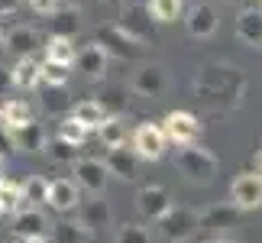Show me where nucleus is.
Wrapping results in <instances>:
<instances>
[{"label": "nucleus", "mask_w": 262, "mask_h": 243, "mask_svg": "<svg viewBox=\"0 0 262 243\" xmlns=\"http://www.w3.org/2000/svg\"><path fill=\"white\" fill-rule=\"evenodd\" d=\"M194 94L217 114L236 110L246 94V75L230 62H204L194 75Z\"/></svg>", "instance_id": "nucleus-1"}, {"label": "nucleus", "mask_w": 262, "mask_h": 243, "mask_svg": "<svg viewBox=\"0 0 262 243\" xmlns=\"http://www.w3.org/2000/svg\"><path fill=\"white\" fill-rule=\"evenodd\" d=\"M175 169L178 175H185L191 185H210L217 175V156L210 149L191 143V146H178L175 149Z\"/></svg>", "instance_id": "nucleus-2"}, {"label": "nucleus", "mask_w": 262, "mask_h": 243, "mask_svg": "<svg viewBox=\"0 0 262 243\" xmlns=\"http://www.w3.org/2000/svg\"><path fill=\"white\" fill-rule=\"evenodd\" d=\"M156 224H159V230H162V237L168 243H188L201 230V214L191 211V208H175L172 205L168 214H162Z\"/></svg>", "instance_id": "nucleus-3"}, {"label": "nucleus", "mask_w": 262, "mask_h": 243, "mask_svg": "<svg viewBox=\"0 0 262 243\" xmlns=\"http://www.w3.org/2000/svg\"><path fill=\"white\" fill-rule=\"evenodd\" d=\"M165 88H168V75H165V68H162V65L146 62V65H139L136 72L129 75V91H133L136 97H149V100H156V97H162V94H165Z\"/></svg>", "instance_id": "nucleus-4"}, {"label": "nucleus", "mask_w": 262, "mask_h": 243, "mask_svg": "<svg viewBox=\"0 0 262 243\" xmlns=\"http://www.w3.org/2000/svg\"><path fill=\"white\" fill-rule=\"evenodd\" d=\"M162 133H165V139H172L175 146H191V143H198V136H201V120L194 114H188V110H172V114L162 120Z\"/></svg>", "instance_id": "nucleus-5"}, {"label": "nucleus", "mask_w": 262, "mask_h": 243, "mask_svg": "<svg viewBox=\"0 0 262 243\" xmlns=\"http://www.w3.org/2000/svg\"><path fill=\"white\" fill-rule=\"evenodd\" d=\"M230 198H233V208L239 211H256L262 208V178L256 172H239L230 185Z\"/></svg>", "instance_id": "nucleus-6"}, {"label": "nucleus", "mask_w": 262, "mask_h": 243, "mask_svg": "<svg viewBox=\"0 0 262 243\" xmlns=\"http://www.w3.org/2000/svg\"><path fill=\"white\" fill-rule=\"evenodd\" d=\"M152 23H156V19L149 16V10H146L143 4H129V7L123 10V19H120L117 26L123 29V33L133 39L139 49H143L149 39H152Z\"/></svg>", "instance_id": "nucleus-7"}, {"label": "nucleus", "mask_w": 262, "mask_h": 243, "mask_svg": "<svg viewBox=\"0 0 262 243\" xmlns=\"http://www.w3.org/2000/svg\"><path fill=\"white\" fill-rule=\"evenodd\" d=\"M165 143H168V139L162 133V127H156V124H139L136 133H133V153H136V159H162Z\"/></svg>", "instance_id": "nucleus-8"}, {"label": "nucleus", "mask_w": 262, "mask_h": 243, "mask_svg": "<svg viewBox=\"0 0 262 243\" xmlns=\"http://www.w3.org/2000/svg\"><path fill=\"white\" fill-rule=\"evenodd\" d=\"M168 208H172V195H168V188H162V185H146V188H139V195H136V211H139L146 220H159L162 214H168Z\"/></svg>", "instance_id": "nucleus-9"}, {"label": "nucleus", "mask_w": 262, "mask_h": 243, "mask_svg": "<svg viewBox=\"0 0 262 243\" xmlns=\"http://www.w3.org/2000/svg\"><path fill=\"white\" fill-rule=\"evenodd\" d=\"M75 185L84 188L88 195H104V185H107V169L100 159H78L75 162Z\"/></svg>", "instance_id": "nucleus-10"}, {"label": "nucleus", "mask_w": 262, "mask_h": 243, "mask_svg": "<svg viewBox=\"0 0 262 243\" xmlns=\"http://www.w3.org/2000/svg\"><path fill=\"white\" fill-rule=\"evenodd\" d=\"M104 169H107V175H117V178H123V181H136L139 178V159H136L133 149H126V146L107 149Z\"/></svg>", "instance_id": "nucleus-11"}, {"label": "nucleus", "mask_w": 262, "mask_h": 243, "mask_svg": "<svg viewBox=\"0 0 262 243\" xmlns=\"http://www.w3.org/2000/svg\"><path fill=\"white\" fill-rule=\"evenodd\" d=\"M97 46L104 49L107 55H117V58H133L139 52V46L120 26H100L97 29Z\"/></svg>", "instance_id": "nucleus-12"}, {"label": "nucleus", "mask_w": 262, "mask_h": 243, "mask_svg": "<svg viewBox=\"0 0 262 243\" xmlns=\"http://www.w3.org/2000/svg\"><path fill=\"white\" fill-rule=\"evenodd\" d=\"M46 205L52 208V211H58V214L75 211L78 205H81V188H78L75 181H68V178H55V181H49Z\"/></svg>", "instance_id": "nucleus-13"}, {"label": "nucleus", "mask_w": 262, "mask_h": 243, "mask_svg": "<svg viewBox=\"0 0 262 243\" xmlns=\"http://www.w3.org/2000/svg\"><path fill=\"white\" fill-rule=\"evenodd\" d=\"M185 26H188V33L194 36V39L214 36V33H217V10L210 7V4H194V7L188 10Z\"/></svg>", "instance_id": "nucleus-14"}, {"label": "nucleus", "mask_w": 262, "mask_h": 243, "mask_svg": "<svg viewBox=\"0 0 262 243\" xmlns=\"http://www.w3.org/2000/svg\"><path fill=\"white\" fill-rule=\"evenodd\" d=\"M236 39L253 49L262 46V13L256 7H243L236 13Z\"/></svg>", "instance_id": "nucleus-15"}, {"label": "nucleus", "mask_w": 262, "mask_h": 243, "mask_svg": "<svg viewBox=\"0 0 262 243\" xmlns=\"http://www.w3.org/2000/svg\"><path fill=\"white\" fill-rule=\"evenodd\" d=\"M236 224H239V208H233V205H214L201 214V227L207 234H224V230L236 227Z\"/></svg>", "instance_id": "nucleus-16"}, {"label": "nucleus", "mask_w": 262, "mask_h": 243, "mask_svg": "<svg viewBox=\"0 0 262 243\" xmlns=\"http://www.w3.org/2000/svg\"><path fill=\"white\" fill-rule=\"evenodd\" d=\"M75 65H78V72H84L88 78H104L107 75V52L97 43H88L75 52Z\"/></svg>", "instance_id": "nucleus-17"}, {"label": "nucleus", "mask_w": 262, "mask_h": 243, "mask_svg": "<svg viewBox=\"0 0 262 243\" xmlns=\"http://www.w3.org/2000/svg\"><path fill=\"white\" fill-rule=\"evenodd\" d=\"M46 227H49V220H46L42 211H36V208H23V211H16V217H13V234H16V240L46 237Z\"/></svg>", "instance_id": "nucleus-18"}, {"label": "nucleus", "mask_w": 262, "mask_h": 243, "mask_svg": "<svg viewBox=\"0 0 262 243\" xmlns=\"http://www.w3.org/2000/svg\"><path fill=\"white\" fill-rule=\"evenodd\" d=\"M75 211H78V224H81L88 234H91V230H97V227H107L110 217H114V214H110V205H107V201H100V198L81 201Z\"/></svg>", "instance_id": "nucleus-19"}, {"label": "nucleus", "mask_w": 262, "mask_h": 243, "mask_svg": "<svg viewBox=\"0 0 262 243\" xmlns=\"http://www.w3.org/2000/svg\"><path fill=\"white\" fill-rule=\"evenodd\" d=\"M4 49H10L16 58H29L39 49V33L29 29V26H16L4 36Z\"/></svg>", "instance_id": "nucleus-20"}, {"label": "nucleus", "mask_w": 262, "mask_h": 243, "mask_svg": "<svg viewBox=\"0 0 262 243\" xmlns=\"http://www.w3.org/2000/svg\"><path fill=\"white\" fill-rule=\"evenodd\" d=\"M39 104L49 117H62V114H72V94H68L65 85H46L42 94H39Z\"/></svg>", "instance_id": "nucleus-21"}, {"label": "nucleus", "mask_w": 262, "mask_h": 243, "mask_svg": "<svg viewBox=\"0 0 262 243\" xmlns=\"http://www.w3.org/2000/svg\"><path fill=\"white\" fill-rule=\"evenodd\" d=\"M10 136H13L16 153L19 149H23V153H39V149H46V130H42V124H36V120H29V124L19 127V130H10Z\"/></svg>", "instance_id": "nucleus-22"}, {"label": "nucleus", "mask_w": 262, "mask_h": 243, "mask_svg": "<svg viewBox=\"0 0 262 243\" xmlns=\"http://www.w3.org/2000/svg\"><path fill=\"white\" fill-rule=\"evenodd\" d=\"M97 136H100V143H104L107 149L126 146V124H123L117 114H107V117L97 124Z\"/></svg>", "instance_id": "nucleus-23"}, {"label": "nucleus", "mask_w": 262, "mask_h": 243, "mask_svg": "<svg viewBox=\"0 0 262 243\" xmlns=\"http://www.w3.org/2000/svg\"><path fill=\"white\" fill-rule=\"evenodd\" d=\"M0 120H4V130H19V127H26L29 120H33V110H29V104L23 97H10L4 107H0Z\"/></svg>", "instance_id": "nucleus-24"}, {"label": "nucleus", "mask_w": 262, "mask_h": 243, "mask_svg": "<svg viewBox=\"0 0 262 243\" xmlns=\"http://www.w3.org/2000/svg\"><path fill=\"white\" fill-rule=\"evenodd\" d=\"M46 62H55V65H72L75 62V39L68 36H49L46 43Z\"/></svg>", "instance_id": "nucleus-25"}, {"label": "nucleus", "mask_w": 262, "mask_h": 243, "mask_svg": "<svg viewBox=\"0 0 262 243\" xmlns=\"http://www.w3.org/2000/svg\"><path fill=\"white\" fill-rule=\"evenodd\" d=\"M81 29V16L75 7H58L52 13V36H68L75 39V33Z\"/></svg>", "instance_id": "nucleus-26"}, {"label": "nucleus", "mask_w": 262, "mask_h": 243, "mask_svg": "<svg viewBox=\"0 0 262 243\" xmlns=\"http://www.w3.org/2000/svg\"><path fill=\"white\" fill-rule=\"evenodd\" d=\"M52 230H49V237H52V243H88V230L78 224V220H58V224H49Z\"/></svg>", "instance_id": "nucleus-27"}, {"label": "nucleus", "mask_w": 262, "mask_h": 243, "mask_svg": "<svg viewBox=\"0 0 262 243\" xmlns=\"http://www.w3.org/2000/svg\"><path fill=\"white\" fill-rule=\"evenodd\" d=\"M10 78H13L16 88H36L39 85V62L33 55H29V58H16V65L10 68Z\"/></svg>", "instance_id": "nucleus-28"}, {"label": "nucleus", "mask_w": 262, "mask_h": 243, "mask_svg": "<svg viewBox=\"0 0 262 243\" xmlns=\"http://www.w3.org/2000/svg\"><path fill=\"white\" fill-rule=\"evenodd\" d=\"M181 7H185V0H149L146 4L149 16H152L156 23H175L181 16Z\"/></svg>", "instance_id": "nucleus-29"}, {"label": "nucleus", "mask_w": 262, "mask_h": 243, "mask_svg": "<svg viewBox=\"0 0 262 243\" xmlns=\"http://www.w3.org/2000/svg\"><path fill=\"white\" fill-rule=\"evenodd\" d=\"M68 117H75L78 124H84V127L91 130V127H97L100 120L107 117V110L100 107L97 100H81V104H75V107H72V114H68Z\"/></svg>", "instance_id": "nucleus-30"}, {"label": "nucleus", "mask_w": 262, "mask_h": 243, "mask_svg": "<svg viewBox=\"0 0 262 243\" xmlns=\"http://www.w3.org/2000/svg\"><path fill=\"white\" fill-rule=\"evenodd\" d=\"M26 208V201H23V188L16 185V181H10V178H4L0 181V211H23Z\"/></svg>", "instance_id": "nucleus-31"}, {"label": "nucleus", "mask_w": 262, "mask_h": 243, "mask_svg": "<svg viewBox=\"0 0 262 243\" xmlns=\"http://www.w3.org/2000/svg\"><path fill=\"white\" fill-rule=\"evenodd\" d=\"M19 188H23V201H26V205H46L49 181H46L42 175H29Z\"/></svg>", "instance_id": "nucleus-32"}, {"label": "nucleus", "mask_w": 262, "mask_h": 243, "mask_svg": "<svg viewBox=\"0 0 262 243\" xmlns=\"http://www.w3.org/2000/svg\"><path fill=\"white\" fill-rule=\"evenodd\" d=\"M58 139H65V143H72V146H81L88 139V127L78 124L75 117H65L62 124H58Z\"/></svg>", "instance_id": "nucleus-33"}, {"label": "nucleus", "mask_w": 262, "mask_h": 243, "mask_svg": "<svg viewBox=\"0 0 262 243\" xmlns=\"http://www.w3.org/2000/svg\"><path fill=\"white\" fill-rule=\"evenodd\" d=\"M117 243H156V240H152V234H149V227L129 220V224L117 227Z\"/></svg>", "instance_id": "nucleus-34"}, {"label": "nucleus", "mask_w": 262, "mask_h": 243, "mask_svg": "<svg viewBox=\"0 0 262 243\" xmlns=\"http://www.w3.org/2000/svg\"><path fill=\"white\" fill-rule=\"evenodd\" d=\"M46 153H49V159H55V162H72V166L78 162V146L65 143V139H58V136L52 139V143H49Z\"/></svg>", "instance_id": "nucleus-35"}, {"label": "nucleus", "mask_w": 262, "mask_h": 243, "mask_svg": "<svg viewBox=\"0 0 262 243\" xmlns=\"http://www.w3.org/2000/svg\"><path fill=\"white\" fill-rule=\"evenodd\" d=\"M39 81H46V85H65V81H68V68L55 65V62H42V65H39Z\"/></svg>", "instance_id": "nucleus-36"}, {"label": "nucleus", "mask_w": 262, "mask_h": 243, "mask_svg": "<svg viewBox=\"0 0 262 243\" xmlns=\"http://www.w3.org/2000/svg\"><path fill=\"white\" fill-rule=\"evenodd\" d=\"M97 104L110 114V110H123L126 107V97H123V91H120V88H107L104 94L97 97Z\"/></svg>", "instance_id": "nucleus-37"}, {"label": "nucleus", "mask_w": 262, "mask_h": 243, "mask_svg": "<svg viewBox=\"0 0 262 243\" xmlns=\"http://www.w3.org/2000/svg\"><path fill=\"white\" fill-rule=\"evenodd\" d=\"M29 7L36 10V13H42V16H52L58 7H62V0H29Z\"/></svg>", "instance_id": "nucleus-38"}, {"label": "nucleus", "mask_w": 262, "mask_h": 243, "mask_svg": "<svg viewBox=\"0 0 262 243\" xmlns=\"http://www.w3.org/2000/svg\"><path fill=\"white\" fill-rule=\"evenodd\" d=\"M10 153H16V146H13V136H10V130H0V159L10 156Z\"/></svg>", "instance_id": "nucleus-39"}, {"label": "nucleus", "mask_w": 262, "mask_h": 243, "mask_svg": "<svg viewBox=\"0 0 262 243\" xmlns=\"http://www.w3.org/2000/svg\"><path fill=\"white\" fill-rule=\"evenodd\" d=\"M19 4H23V0H0V13H16V10H19Z\"/></svg>", "instance_id": "nucleus-40"}, {"label": "nucleus", "mask_w": 262, "mask_h": 243, "mask_svg": "<svg viewBox=\"0 0 262 243\" xmlns=\"http://www.w3.org/2000/svg\"><path fill=\"white\" fill-rule=\"evenodd\" d=\"M7 88H13V78H10V68L0 65V94H4Z\"/></svg>", "instance_id": "nucleus-41"}, {"label": "nucleus", "mask_w": 262, "mask_h": 243, "mask_svg": "<svg viewBox=\"0 0 262 243\" xmlns=\"http://www.w3.org/2000/svg\"><path fill=\"white\" fill-rule=\"evenodd\" d=\"M256 175L262 178V149H259V153H256Z\"/></svg>", "instance_id": "nucleus-42"}, {"label": "nucleus", "mask_w": 262, "mask_h": 243, "mask_svg": "<svg viewBox=\"0 0 262 243\" xmlns=\"http://www.w3.org/2000/svg\"><path fill=\"white\" fill-rule=\"evenodd\" d=\"M207 243H239V240H230V237H214V240H207Z\"/></svg>", "instance_id": "nucleus-43"}, {"label": "nucleus", "mask_w": 262, "mask_h": 243, "mask_svg": "<svg viewBox=\"0 0 262 243\" xmlns=\"http://www.w3.org/2000/svg\"><path fill=\"white\" fill-rule=\"evenodd\" d=\"M84 4H88V0H68V7H75V10H81Z\"/></svg>", "instance_id": "nucleus-44"}, {"label": "nucleus", "mask_w": 262, "mask_h": 243, "mask_svg": "<svg viewBox=\"0 0 262 243\" xmlns=\"http://www.w3.org/2000/svg\"><path fill=\"white\" fill-rule=\"evenodd\" d=\"M16 243H46V237H29V240H16Z\"/></svg>", "instance_id": "nucleus-45"}, {"label": "nucleus", "mask_w": 262, "mask_h": 243, "mask_svg": "<svg viewBox=\"0 0 262 243\" xmlns=\"http://www.w3.org/2000/svg\"><path fill=\"white\" fill-rule=\"evenodd\" d=\"M100 4H110V7H120V0H100Z\"/></svg>", "instance_id": "nucleus-46"}, {"label": "nucleus", "mask_w": 262, "mask_h": 243, "mask_svg": "<svg viewBox=\"0 0 262 243\" xmlns=\"http://www.w3.org/2000/svg\"><path fill=\"white\" fill-rule=\"evenodd\" d=\"M224 4H233V7H239V4H243V0H224Z\"/></svg>", "instance_id": "nucleus-47"}, {"label": "nucleus", "mask_w": 262, "mask_h": 243, "mask_svg": "<svg viewBox=\"0 0 262 243\" xmlns=\"http://www.w3.org/2000/svg\"><path fill=\"white\" fill-rule=\"evenodd\" d=\"M0 181H4V159H0Z\"/></svg>", "instance_id": "nucleus-48"}, {"label": "nucleus", "mask_w": 262, "mask_h": 243, "mask_svg": "<svg viewBox=\"0 0 262 243\" xmlns=\"http://www.w3.org/2000/svg\"><path fill=\"white\" fill-rule=\"evenodd\" d=\"M0 49H4V29H0Z\"/></svg>", "instance_id": "nucleus-49"}, {"label": "nucleus", "mask_w": 262, "mask_h": 243, "mask_svg": "<svg viewBox=\"0 0 262 243\" xmlns=\"http://www.w3.org/2000/svg\"><path fill=\"white\" fill-rule=\"evenodd\" d=\"M0 217H4V211H0Z\"/></svg>", "instance_id": "nucleus-50"}, {"label": "nucleus", "mask_w": 262, "mask_h": 243, "mask_svg": "<svg viewBox=\"0 0 262 243\" xmlns=\"http://www.w3.org/2000/svg\"><path fill=\"white\" fill-rule=\"evenodd\" d=\"M10 243H16V240H10Z\"/></svg>", "instance_id": "nucleus-51"}]
</instances>
